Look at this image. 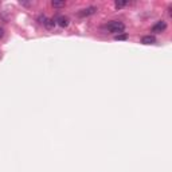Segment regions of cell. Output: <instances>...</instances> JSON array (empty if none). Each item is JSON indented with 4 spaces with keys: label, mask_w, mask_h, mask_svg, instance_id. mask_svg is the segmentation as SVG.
Instances as JSON below:
<instances>
[{
    "label": "cell",
    "mask_w": 172,
    "mask_h": 172,
    "mask_svg": "<svg viewBox=\"0 0 172 172\" xmlns=\"http://www.w3.org/2000/svg\"><path fill=\"white\" fill-rule=\"evenodd\" d=\"M51 6L54 7V8H62V7H65L66 6V1H53V3H51Z\"/></svg>",
    "instance_id": "8"
},
{
    "label": "cell",
    "mask_w": 172,
    "mask_h": 172,
    "mask_svg": "<svg viewBox=\"0 0 172 172\" xmlns=\"http://www.w3.org/2000/svg\"><path fill=\"white\" fill-rule=\"evenodd\" d=\"M96 12H97V7L90 6V7H86V8H82L81 11H78V16L80 18H86V16L94 15Z\"/></svg>",
    "instance_id": "2"
},
{
    "label": "cell",
    "mask_w": 172,
    "mask_h": 172,
    "mask_svg": "<svg viewBox=\"0 0 172 172\" xmlns=\"http://www.w3.org/2000/svg\"><path fill=\"white\" fill-rule=\"evenodd\" d=\"M166 28H167V22L159 20V22H156L152 26V32H155V34H161V32L166 31Z\"/></svg>",
    "instance_id": "3"
},
{
    "label": "cell",
    "mask_w": 172,
    "mask_h": 172,
    "mask_svg": "<svg viewBox=\"0 0 172 172\" xmlns=\"http://www.w3.org/2000/svg\"><path fill=\"white\" fill-rule=\"evenodd\" d=\"M3 35H4V30L1 28V27H0V39L3 38Z\"/></svg>",
    "instance_id": "11"
},
{
    "label": "cell",
    "mask_w": 172,
    "mask_h": 172,
    "mask_svg": "<svg viewBox=\"0 0 172 172\" xmlns=\"http://www.w3.org/2000/svg\"><path fill=\"white\" fill-rule=\"evenodd\" d=\"M19 4H22V6H30V4H31V3H24V1H20Z\"/></svg>",
    "instance_id": "12"
},
{
    "label": "cell",
    "mask_w": 172,
    "mask_h": 172,
    "mask_svg": "<svg viewBox=\"0 0 172 172\" xmlns=\"http://www.w3.org/2000/svg\"><path fill=\"white\" fill-rule=\"evenodd\" d=\"M127 4H128V1H125V0H116V1H114V7L117 8V10H120V8L125 7Z\"/></svg>",
    "instance_id": "7"
},
{
    "label": "cell",
    "mask_w": 172,
    "mask_h": 172,
    "mask_svg": "<svg viewBox=\"0 0 172 172\" xmlns=\"http://www.w3.org/2000/svg\"><path fill=\"white\" fill-rule=\"evenodd\" d=\"M116 41H127L128 39V34L127 32H124V34H118V35L114 36Z\"/></svg>",
    "instance_id": "9"
},
{
    "label": "cell",
    "mask_w": 172,
    "mask_h": 172,
    "mask_svg": "<svg viewBox=\"0 0 172 172\" xmlns=\"http://www.w3.org/2000/svg\"><path fill=\"white\" fill-rule=\"evenodd\" d=\"M38 20H39V23H41V24H43V22L46 20V16H45V15H41V16L38 18Z\"/></svg>",
    "instance_id": "10"
},
{
    "label": "cell",
    "mask_w": 172,
    "mask_h": 172,
    "mask_svg": "<svg viewBox=\"0 0 172 172\" xmlns=\"http://www.w3.org/2000/svg\"><path fill=\"white\" fill-rule=\"evenodd\" d=\"M141 43L143 45H153V43H156V38L153 35H145L141 38Z\"/></svg>",
    "instance_id": "5"
},
{
    "label": "cell",
    "mask_w": 172,
    "mask_h": 172,
    "mask_svg": "<svg viewBox=\"0 0 172 172\" xmlns=\"http://www.w3.org/2000/svg\"><path fill=\"white\" fill-rule=\"evenodd\" d=\"M168 15H169V16H172V12H171V6L168 7Z\"/></svg>",
    "instance_id": "13"
},
{
    "label": "cell",
    "mask_w": 172,
    "mask_h": 172,
    "mask_svg": "<svg viewBox=\"0 0 172 172\" xmlns=\"http://www.w3.org/2000/svg\"><path fill=\"white\" fill-rule=\"evenodd\" d=\"M105 30H108V31L112 32V34L118 35V34H122V32H124L125 24L122 22H120V20H112V22H109L105 24Z\"/></svg>",
    "instance_id": "1"
},
{
    "label": "cell",
    "mask_w": 172,
    "mask_h": 172,
    "mask_svg": "<svg viewBox=\"0 0 172 172\" xmlns=\"http://www.w3.org/2000/svg\"><path fill=\"white\" fill-rule=\"evenodd\" d=\"M55 20L54 19H50V18H46V20L43 22V26H45L46 28H48V30H51V28H54L55 27Z\"/></svg>",
    "instance_id": "6"
},
{
    "label": "cell",
    "mask_w": 172,
    "mask_h": 172,
    "mask_svg": "<svg viewBox=\"0 0 172 172\" xmlns=\"http://www.w3.org/2000/svg\"><path fill=\"white\" fill-rule=\"evenodd\" d=\"M55 23H57L58 26H61V27H67V26H69V22H70V20H69V18H67V16H63V15H58V16H55Z\"/></svg>",
    "instance_id": "4"
}]
</instances>
